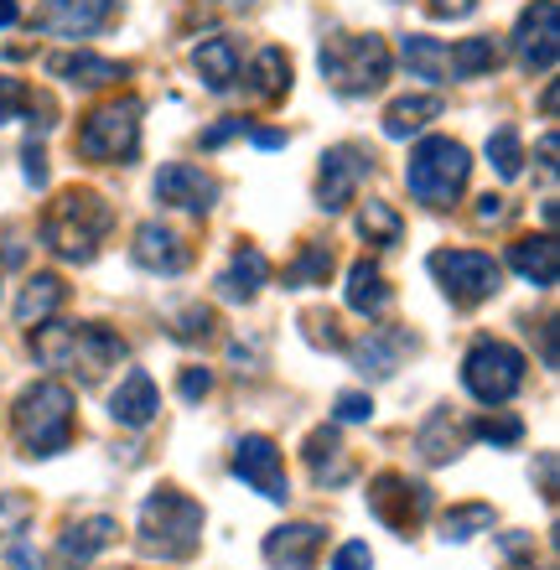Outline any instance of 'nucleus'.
I'll return each instance as SVG.
<instances>
[{"label": "nucleus", "mask_w": 560, "mask_h": 570, "mask_svg": "<svg viewBox=\"0 0 560 570\" xmlns=\"http://www.w3.org/2000/svg\"><path fill=\"white\" fill-rule=\"evenodd\" d=\"M31 353L47 368H68L83 384H99L125 358V337L109 332L105 322H58V316H47L31 332Z\"/></svg>", "instance_id": "f257e3e1"}, {"label": "nucleus", "mask_w": 560, "mask_h": 570, "mask_svg": "<svg viewBox=\"0 0 560 570\" xmlns=\"http://www.w3.org/2000/svg\"><path fill=\"white\" fill-rule=\"evenodd\" d=\"M109 228H115V208L94 187H62L42 213V244L68 265H89Z\"/></svg>", "instance_id": "f03ea898"}, {"label": "nucleus", "mask_w": 560, "mask_h": 570, "mask_svg": "<svg viewBox=\"0 0 560 570\" xmlns=\"http://www.w3.org/2000/svg\"><path fill=\"white\" fill-rule=\"evenodd\" d=\"M317 68L343 99H369V94H379L390 83L394 58H390V42L374 37V31H337V37L322 42Z\"/></svg>", "instance_id": "7ed1b4c3"}, {"label": "nucleus", "mask_w": 560, "mask_h": 570, "mask_svg": "<svg viewBox=\"0 0 560 570\" xmlns=\"http://www.w3.org/2000/svg\"><path fill=\"white\" fill-rule=\"evenodd\" d=\"M73 425H78V400L68 384L58 379H42L21 390L16 400V441L27 456H58V451L73 446Z\"/></svg>", "instance_id": "20e7f679"}, {"label": "nucleus", "mask_w": 560, "mask_h": 570, "mask_svg": "<svg viewBox=\"0 0 560 570\" xmlns=\"http://www.w3.org/2000/svg\"><path fill=\"white\" fill-rule=\"evenodd\" d=\"M140 550L161 560H193L203 550V503L183 488H156L140 503Z\"/></svg>", "instance_id": "39448f33"}, {"label": "nucleus", "mask_w": 560, "mask_h": 570, "mask_svg": "<svg viewBox=\"0 0 560 570\" xmlns=\"http://www.w3.org/2000/svg\"><path fill=\"white\" fill-rule=\"evenodd\" d=\"M468 171H472V156L462 140L425 136L405 161V187L425 208H452L456 197L468 193Z\"/></svg>", "instance_id": "423d86ee"}, {"label": "nucleus", "mask_w": 560, "mask_h": 570, "mask_svg": "<svg viewBox=\"0 0 560 570\" xmlns=\"http://www.w3.org/2000/svg\"><path fill=\"white\" fill-rule=\"evenodd\" d=\"M140 109L146 105H140L136 94L89 109L83 125H78V136H73V150L83 156V161H99V166L130 161V156L140 150Z\"/></svg>", "instance_id": "0eeeda50"}, {"label": "nucleus", "mask_w": 560, "mask_h": 570, "mask_svg": "<svg viewBox=\"0 0 560 570\" xmlns=\"http://www.w3.org/2000/svg\"><path fill=\"white\" fill-rule=\"evenodd\" d=\"M524 374H530L524 353L514 343H503V337H478L468 347V358H462V384H468L478 405H509L524 390Z\"/></svg>", "instance_id": "6e6552de"}, {"label": "nucleus", "mask_w": 560, "mask_h": 570, "mask_svg": "<svg viewBox=\"0 0 560 570\" xmlns=\"http://www.w3.org/2000/svg\"><path fill=\"white\" fill-rule=\"evenodd\" d=\"M431 275L441 281L452 306H483L488 296L503 291V265L493 255H483V249H436Z\"/></svg>", "instance_id": "1a4fd4ad"}, {"label": "nucleus", "mask_w": 560, "mask_h": 570, "mask_svg": "<svg viewBox=\"0 0 560 570\" xmlns=\"http://www.w3.org/2000/svg\"><path fill=\"white\" fill-rule=\"evenodd\" d=\"M431 509H436L431 488L405 478V472H379V478L369 482V513H374L384 529H394L400 540H410V534L431 519Z\"/></svg>", "instance_id": "9d476101"}, {"label": "nucleus", "mask_w": 560, "mask_h": 570, "mask_svg": "<svg viewBox=\"0 0 560 570\" xmlns=\"http://www.w3.org/2000/svg\"><path fill=\"white\" fill-rule=\"evenodd\" d=\"M374 177V150L358 146V140H343V146L322 150L317 166V208L322 213H343L358 197V187Z\"/></svg>", "instance_id": "9b49d317"}, {"label": "nucleus", "mask_w": 560, "mask_h": 570, "mask_svg": "<svg viewBox=\"0 0 560 570\" xmlns=\"http://www.w3.org/2000/svg\"><path fill=\"white\" fill-rule=\"evenodd\" d=\"M514 58H519V68H524L530 78L556 73V62H560V6L556 0H534V6L519 11Z\"/></svg>", "instance_id": "f8f14e48"}, {"label": "nucleus", "mask_w": 560, "mask_h": 570, "mask_svg": "<svg viewBox=\"0 0 560 570\" xmlns=\"http://www.w3.org/2000/svg\"><path fill=\"white\" fill-rule=\"evenodd\" d=\"M234 478L244 488H255L265 503H286L291 498V478H286V456L271 435H239L234 446Z\"/></svg>", "instance_id": "ddd939ff"}, {"label": "nucleus", "mask_w": 560, "mask_h": 570, "mask_svg": "<svg viewBox=\"0 0 560 570\" xmlns=\"http://www.w3.org/2000/svg\"><path fill=\"white\" fill-rule=\"evenodd\" d=\"M156 197H161L167 208H183V213H193V218H203V213L218 208L224 187H218V177L203 171L197 161H167L156 171Z\"/></svg>", "instance_id": "4468645a"}, {"label": "nucleus", "mask_w": 560, "mask_h": 570, "mask_svg": "<svg viewBox=\"0 0 560 570\" xmlns=\"http://www.w3.org/2000/svg\"><path fill=\"white\" fill-rule=\"evenodd\" d=\"M120 11V0H42L37 16H31V27L47 31V37H94V31H105Z\"/></svg>", "instance_id": "2eb2a0df"}, {"label": "nucleus", "mask_w": 560, "mask_h": 570, "mask_svg": "<svg viewBox=\"0 0 560 570\" xmlns=\"http://www.w3.org/2000/svg\"><path fill=\"white\" fill-rule=\"evenodd\" d=\"M322 544H327V529L302 519V524H281L265 534V566L271 570H317V556Z\"/></svg>", "instance_id": "dca6fc26"}, {"label": "nucleus", "mask_w": 560, "mask_h": 570, "mask_svg": "<svg viewBox=\"0 0 560 570\" xmlns=\"http://www.w3.org/2000/svg\"><path fill=\"white\" fill-rule=\"evenodd\" d=\"M415 332H405V327H374V332H364L358 343L348 347L353 353V368L364 379H390L400 363H405V353H415Z\"/></svg>", "instance_id": "f3484780"}, {"label": "nucleus", "mask_w": 560, "mask_h": 570, "mask_svg": "<svg viewBox=\"0 0 560 570\" xmlns=\"http://www.w3.org/2000/svg\"><path fill=\"white\" fill-rule=\"evenodd\" d=\"M130 255H136L140 271H151V275H183L187 265H193V249H187V239L177 234V228L156 224V218L136 228V244H130Z\"/></svg>", "instance_id": "a211bd4d"}, {"label": "nucleus", "mask_w": 560, "mask_h": 570, "mask_svg": "<svg viewBox=\"0 0 560 570\" xmlns=\"http://www.w3.org/2000/svg\"><path fill=\"white\" fill-rule=\"evenodd\" d=\"M115 534H120V524H115L109 513L78 519V524H68V529L58 534V566H62V570L94 566V556H105L109 544H115Z\"/></svg>", "instance_id": "6ab92c4d"}, {"label": "nucleus", "mask_w": 560, "mask_h": 570, "mask_svg": "<svg viewBox=\"0 0 560 570\" xmlns=\"http://www.w3.org/2000/svg\"><path fill=\"white\" fill-rule=\"evenodd\" d=\"M468 441H472V431H468V421H462V415H452V405H436L431 415H425L421 431H415V451H421L431 466L456 462Z\"/></svg>", "instance_id": "aec40b11"}, {"label": "nucleus", "mask_w": 560, "mask_h": 570, "mask_svg": "<svg viewBox=\"0 0 560 570\" xmlns=\"http://www.w3.org/2000/svg\"><path fill=\"white\" fill-rule=\"evenodd\" d=\"M156 410H161V394H156V379L146 374V368H130V374L120 379V390L109 394V415H115V425H125V431H146V425L156 421Z\"/></svg>", "instance_id": "412c9836"}, {"label": "nucleus", "mask_w": 560, "mask_h": 570, "mask_svg": "<svg viewBox=\"0 0 560 570\" xmlns=\"http://www.w3.org/2000/svg\"><path fill=\"white\" fill-rule=\"evenodd\" d=\"M52 78H62V83H73V89H105V83H120L130 68L115 58H99V52H89V47H78V52H52V58L42 62Z\"/></svg>", "instance_id": "4be33fe9"}, {"label": "nucleus", "mask_w": 560, "mask_h": 570, "mask_svg": "<svg viewBox=\"0 0 560 570\" xmlns=\"http://www.w3.org/2000/svg\"><path fill=\"white\" fill-rule=\"evenodd\" d=\"M302 456H306V466H312V482H317V488H343V482L353 478V456L343 451L337 425H317V431L306 435Z\"/></svg>", "instance_id": "5701e85b"}, {"label": "nucleus", "mask_w": 560, "mask_h": 570, "mask_svg": "<svg viewBox=\"0 0 560 570\" xmlns=\"http://www.w3.org/2000/svg\"><path fill=\"white\" fill-rule=\"evenodd\" d=\"M509 265H514L534 291H550L560 281V244L556 234H524V239L509 244Z\"/></svg>", "instance_id": "b1692460"}, {"label": "nucleus", "mask_w": 560, "mask_h": 570, "mask_svg": "<svg viewBox=\"0 0 560 570\" xmlns=\"http://www.w3.org/2000/svg\"><path fill=\"white\" fill-rule=\"evenodd\" d=\"M265 285H271V259H265V249L239 244L234 259H228V271L218 275V296L224 301H255Z\"/></svg>", "instance_id": "393cba45"}, {"label": "nucleus", "mask_w": 560, "mask_h": 570, "mask_svg": "<svg viewBox=\"0 0 560 570\" xmlns=\"http://www.w3.org/2000/svg\"><path fill=\"white\" fill-rule=\"evenodd\" d=\"M193 68L208 94H228L234 78H239V42L234 37H203L193 47Z\"/></svg>", "instance_id": "a878e982"}, {"label": "nucleus", "mask_w": 560, "mask_h": 570, "mask_svg": "<svg viewBox=\"0 0 560 570\" xmlns=\"http://www.w3.org/2000/svg\"><path fill=\"white\" fill-rule=\"evenodd\" d=\"M343 301H348V312H358V316H384V312H390L394 291H390L384 271H379L369 255L348 265V285H343Z\"/></svg>", "instance_id": "bb28decb"}, {"label": "nucleus", "mask_w": 560, "mask_h": 570, "mask_svg": "<svg viewBox=\"0 0 560 570\" xmlns=\"http://www.w3.org/2000/svg\"><path fill=\"white\" fill-rule=\"evenodd\" d=\"M244 94H249L255 105H275V99L291 94V58L281 47H259L255 52L249 73H244Z\"/></svg>", "instance_id": "cd10ccee"}, {"label": "nucleus", "mask_w": 560, "mask_h": 570, "mask_svg": "<svg viewBox=\"0 0 560 570\" xmlns=\"http://www.w3.org/2000/svg\"><path fill=\"white\" fill-rule=\"evenodd\" d=\"M62 301H68L62 275L37 271L27 285H21V296H16V322H21V327H37V322H47V316H58Z\"/></svg>", "instance_id": "c85d7f7f"}, {"label": "nucleus", "mask_w": 560, "mask_h": 570, "mask_svg": "<svg viewBox=\"0 0 560 570\" xmlns=\"http://www.w3.org/2000/svg\"><path fill=\"white\" fill-rule=\"evenodd\" d=\"M441 109H446L441 94H405V99H394V105L384 109V136L410 140L415 130H425L431 120H441Z\"/></svg>", "instance_id": "c756f323"}, {"label": "nucleus", "mask_w": 560, "mask_h": 570, "mask_svg": "<svg viewBox=\"0 0 560 570\" xmlns=\"http://www.w3.org/2000/svg\"><path fill=\"white\" fill-rule=\"evenodd\" d=\"M400 58H405V68L415 78H425V83H446V78H452V52H446L441 37L410 31V37H400Z\"/></svg>", "instance_id": "7c9ffc66"}, {"label": "nucleus", "mask_w": 560, "mask_h": 570, "mask_svg": "<svg viewBox=\"0 0 560 570\" xmlns=\"http://www.w3.org/2000/svg\"><path fill=\"white\" fill-rule=\"evenodd\" d=\"M493 524H499L493 503H456V509L441 513V540H446V544H468V540H478V534H488Z\"/></svg>", "instance_id": "2f4dec72"}, {"label": "nucleus", "mask_w": 560, "mask_h": 570, "mask_svg": "<svg viewBox=\"0 0 560 570\" xmlns=\"http://www.w3.org/2000/svg\"><path fill=\"white\" fill-rule=\"evenodd\" d=\"M446 52H452V78H488L503 62L493 37H462V42L446 47Z\"/></svg>", "instance_id": "473e14b6"}, {"label": "nucleus", "mask_w": 560, "mask_h": 570, "mask_svg": "<svg viewBox=\"0 0 560 570\" xmlns=\"http://www.w3.org/2000/svg\"><path fill=\"white\" fill-rule=\"evenodd\" d=\"M327 275H333V249L317 239H306L302 249H296V259L286 265V285L291 291H306V285H327Z\"/></svg>", "instance_id": "72a5a7b5"}, {"label": "nucleus", "mask_w": 560, "mask_h": 570, "mask_svg": "<svg viewBox=\"0 0 560 570\" xmlns=\"http://www.w3.org/2000/svg\"><path fill=\"white\" fill-rule=\"evenodd\" d=\"M488 166H493L503 181H514L519 171H524V140H519L514 125H499V130L488 136Z\"/></svg>", "instance_id": "f704fd0d"}, {"label": "nucleus", "mask_w": 560, "mask_h": 570, "mask_svg": "<svg viewBox=\"0 0 560 570\" xmlns=\"http://www.w3.org/2000/svg\"><path fill=\"white\" fill-rule=\"evenodd\" d=\"M358 234H364L369 244H400L405 224H400V213H394L390 203H379V197H369L364 208H358Z\"/></svg>", "instance_id": "c9c22d12"}, {"label": "nucleus", "mask_w": 560, "mask_h": 570, "mask_svg": "<svg viewBox=\"0 0 560 570\" xmlns=\"http://www.w3.org/2000/svg\"><path fill=\"white\" fill-rule=\"evenodd\" d=\"M478 441H488V446H519L524 441V421L519 415H503V410H493V415H483V421L468 425Z\"/></svg>", "instance_id": "e433bc0d"}, {"label": "nucleus", "mask_w": 560, "mask_h": 570, "mask_svg": "<svg viewBox=\"0 0 560 570\" xmlns=\"http://www.w3.org/2000/svg\"><path fill=\"white\" fill-rule=\"evenodd\" d=\"M42 109V99L21 83V78H11V73H0V125H11V120H21V115H37Z\"/></svg>", "instance_id": "4c0bfd02"}, {"label": "nucleus", "mask_w": 560, "mask_h": 570, "mask_svg": "<svg viewBox=\"0 0 560 570\" xmlns=\"http://www.w3.org/2000/svg\"><path fill=\"white\" fill-rule=\"evenodd\" d=\"M213 327H218V312L197 301V306H187V312H177V322H171V337H177V343H208V337H213Z\"/></svg>", "instance_id": "58836bf2"}, {"label": "nucleus", "mask_w": 560, "mask_h": 570, "mask_svg": "<svg viewBox=\"0 0 560 570\" xmlns=\"http://www.w3.org/2000/svg\"><path fill=\"white\" fill-rule=\"evenodd\" d=\"M302 327H306V343H312V347H327V353H343V347H348V343H343V332H337V316L322 312V306L302 316Z\"/></svg>", "instance_id": "ea45409f"}, {"label": "nucleus", "mask_w": 560, "mask_h": 570, "mask_svg": "<svg viewBox=\"0 0 560 570\" xmlns=\"http://www.w3.org/2000/svg\"><path fill=\"white\" fill-rule=\"evenodd\" d=\"M374 415V400H369L364 390H343L333 400V421L337 425H358V421H369Z\"/></svg>", "instance_id": "a19ab883"}, {"label": "nucleus", "mask_w": 560, "mask_h": 570, "mask_svg": "<svg viewBox=\"0 0 560 570\" xmlns=\"http://www.w3.org/2000/svg\"><path fill=\"white\" fill-rule=\"evenodd\" d=\"M31 519V498L0 493V534H21V524Z\"/></svg>", "instance_id": "79ce46f5"}, {"label": "nucleus", "mask_w": 560, "mask_h": 570, "mask_svg": "<svg viewBox=\"0 0 560 570\" xmlns=\"http://www.w3.org/2000/svg\"><path fill=\"white\" fill-rule=\"evenodd\" d=\"M333 570H374V550H369L364 540H348V544H337Z\"/></svg>", "instance_id": "37998d69"}, {"label": "nucleus", "mask_w": 560, "mask_h": 570, "mask_svg": "<svg viewBox=\"0 0 560 570\" xmlns=\"http://www.w3.org/2000/svg\"><path fill=\"white\" fill-rule=\"evenodd\" d=\"M6 570H42V550L16 534V540L6 544Z\"/></svg>", "instance_id": "c03bdc74"}, {"label": "nucleus", "mask_w": 560, "mask_h": 570, "mask_svg": "<svg viewBox=\"0 0 560 570\" xmlns=\"http://www.w3.org/2000/svg\"><path fill=\"white\" fill-rule=\"evenodd\" d=\"M177 390H183V400H193V405H197V400H208V394H213V374L193 363V368H183V379H177Z\"/></svg>", "instance_id": "a18cd8bd"}, {"label": "nucleus", "mask_w": 560, "mask_h": 570, "mask_svg": "<svg viewBox=\"0 0 560 570\" xmlns=\"http://www.w3.org/2000/svg\"><path fill=\"white\" fill-rule=\"evenodd\" d=\"M425 11L436 16V21H468L478 11V0H425Z\"/></svg>", "instance_id": "49530a36"}, {"label": "nucleus", "mask_w": 560, "mask_h": 570, "mask_svg": "<svg viewBox=\"0 0 560 570\" xmlns=\"http://www.w3.org/2000/svg\"><path fill=\"white\" fill-rule=\"evenodd\" d=\"M244 130H249V120H239V115H234V120H218V125L208 130V136H203V146L218 150V146H228L234 136H244Z\"/></svg>", "instance_id": "de8ad7c7"}, {"label": "nucleus", "mask_w": 560, "mask_h": 570, "mask_svg": "<svg viewBox=\"0 0 560 570\" xmlns=\"http://www.w3.org/2000/svg\"><path fill=\"white\" fill-rule=\"evenodd\" d=\"M21 161H27V181H31V187H47V156H42V146H27V150H21Z\"/></svg>", "instance_id": "09e8293b"}, {"label": "nucleus", "mask_w": 560, "mask_h": 570, "mask_svg": "<svg viewBox=\"0 0 560 570\" xmlns=\"http://www.w3.org/2000/svg\"><path fill=\"white\" fill-rule=\"evenodd\" d=\"M503 218H509V203L488 193V197H483V208H478V224H503Z\"/></svg>", "instance_id": "8fccbe9b"}, {"label": "nucleus", "mask_w": 560, "mask_h": 570, "mask_svg": "<svg viewBox=\"0 0 560 570\" xmlns=\"http://www.w3.org/2000/svg\"><path fill=\"white\" fill-rule=\"evenodd\" d=\"M540 493L556 498V451H540Z\"/></svg>", "instance_id": "3c124183"}, {"label": "nucleus", "mask_w": 560, "mask_h": 570, "mask_svg": "<svg viewBox=\"0 0 560 570\" xmlns=\"http://www.w3.org/2000/svg\"><path fill=\"white\" fill-rule=\"evenodd\" d=\"M540 171H546V177H556V136L540 140Z\"/></svg>", "instance_id": "603ef678"}, {"label": "nucleus", "mask_w": 560, "mask_h": 570, "mask_svg": "<svg viewBox=\"0 0 560 570\" xmlns=\"http://www.w3.org/2000/svg\"><path fill=\"white\" fill-rule=\"evenodd\" d=\"M21 21V0H0V31Z\"/></svg>", "instance_id": "864d4df0"}, {"label": "nucleus", "mask_w": 560, "mask_h": 570, "mask_svg": "<svg viewBox=\"0 0 560 570\" xmlns=\"http://www.w3.org/2000/svg\"><path fill=\"white\" fill-rule=\"evenodd\" d=\"M255 146L259 150H281L286 146V136H281V130H255Z\"/></svg>", "instance_id": "5fc2aeb1"}, {"label": "nucleus", "mask_w": 560, "mask_h": 570, "mask_svg": "<svg viewBox=\"0 0 560 570\" xmlns=\"http://www.w3.org/2000/svg\"><path fill=\"white\" fill-rule=\"evenodd\" d=\"M228 6H249V0H228Z\"/></svg>", "instance_id": "6e6d98bb"}, {"label": "nucleus", "mask_w": 560, "mask_h": 570, "mask_svg": "<svg viewBox=\"0 0 560 570\" xmlns=\"http://www.w3.org/2000/svg\"><path fill=\"white\" fill-rule=\"evenodd\" d=\"M530 570H534V566H530Z\"/></svg>", "instance_id": "4d7b16f0"}]
</instances>
